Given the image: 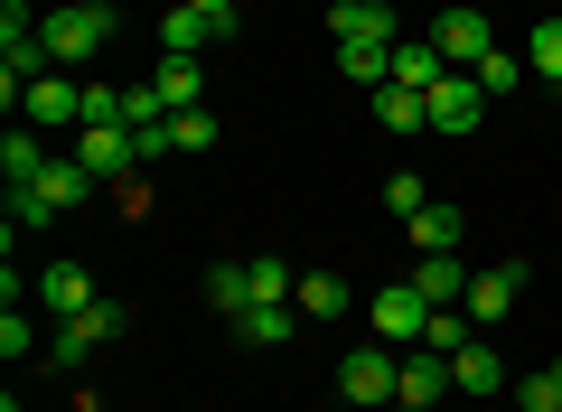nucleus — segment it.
<instances>
[{
	"label": "nucleus",
	"instance_id": "1",
	"mask_svg": "<svg viewBox=\"0 0 562 412\" xmlns=\"http://www.w3.org/2000/svg\"><path fill=\"white\" fill-rule=\"evenodd\" d=\"M38 38H47V57H57V66H85V57L113 47V10H103V0H57V10L38 20Z\"/></svg>",
	"mask_w": 562,
	"mask_h": 412
},
{
	"label": "nucleus",
	"instance_id": "2",
	"mask_svg": "<svg viewBox=\"0 0 562 412\" xmlns=\"http://www.w3.org/2000/svg\"><path fill=\"white\" fill-rule=\"evenodd\" d=\"M122 329H132V310H122V300H94V310L57 319V337H47V366H57V375H76L85 356H94V347H113Z\"/></svg>",
	"mask_w": 562,
	"mask_h": 412
},
{
	"label": "nucleus",
	"instance_id": "3",
	"mask_svg": "<svg viewBox=\"0 0 562 412\" xmlns=\"http://www.w3.org/2000/svg\"><path fill=\"white\" fill-rule=\"evenodd\" d=\"M366 319H375V337H384V347H403V356H413V347H422V329H431V300H422L413 281H384V291L366 300Z\"/></svg>",
	"mask_w": 562,
	"mask_h": 412
},
{
	"label": "nucleus",
	"instance_id": "4",
	"mask_svg": "<svg viewBox=\"0 0 562 412\" xmlns=\"http://www.w3.org/2000/svg\"><path fill=\"white\" fill-rule=\"evenodd\" d=\"M431 47H441V57L469 76L479 57H497V29H487V10H479V0H460V10H441V20H431Z\"/></svg>",
	"mask_w": 562,
	"mask_h": 412
},
{
	"label": "nucleus",
	"instance_id": "5",
	"mask_svg": "<svg viewBox=\"0 0 562 412\" xmlns=\"http://www.w3.org/2000/svg\"><path fill=\"white\" fill-rule=\"evenodd\" d=\"M338 393H347V403H394V393H403V347H357L338 366Z\"/></svg>",
	"mask_w": 562,
	"mask_h": 412
},
{
	"label": "nucleus",
	"instance_id": "6",
	"mask_svg": "<svg viewBox=\"0 0 562 412\" xmlns=\"http://www.w3.org/2000/svg\"><path fill=\"white\" fill-rule=\"evenodd\" d=\"M76 159L103 178V188H122V178L140 169V141H132V122H85V141H76Z\"/></svg>",
	"mask_w": 562,
	"mask_h": 412
},
{
	"label": "nucleus",
	"instance_id": "7",
	"mask_svg": "<svg viewBox=\"0 0 562 412\" xmlns=\"http://www.w3.org/2000/svg\"><path fill=\"white\" fill-rule=\"evenodd\" d=\"M422 103H431V132H479V113H487V85L450 66V76L431 85V94H422Z\"/></svg>",
	"mask_w": 562,
	"mask_h": 412
},
{
	"label": "nucleus",
	"instance_id": "8",
	"mask_svg": "<svg viewBox=\"0 0 562 412\" xmlns=\"http://www.w3.org/2000/svg\"><path fill=\"white\" fill-rule=\"evenodd\" d=\"M20 113H29V132H57V122H85V85L47 66V76H38V85L20 94Z\"/></svg>",
	"mask_w": 562,
	"mask_h": 412
},
{
	"label": "nucleus",
	"instance_id": "9",
	"mask_svg": "<svg viewBox=\"0 0 562 412\" xmlns=\"http://www.w3.org/2000/svg\"><path fill=\"white\" fill-rule=\"evenodd\" d=\"M516 291H525V263H487V272H469V300H460V310L479 319V329H497V319L516 310Z\"/></svg>",
	"mask_w": 562,
	"mask_h": 412
},
{
	"label": "nucleus",
	"instance_id": "10",
	"mask_svg": "<svg viewBox=\"0 0 562 412\" xmlns=\"http://www.w3.org/2000/svg\"><path fill=\"white\" fill-rule=\"evenodd\" d=\"M328 38H338V47H403L394 38V10H366V0H328Z\"/></svg>",
	"mask_w": 562,
	"mask_h": 412
},
{
	"label": "nucleus",
	"instance_id": "11",
	"mask_svg": "<svg viewBox=\"0 0 562 412\" xmlns=\"http://www.w3.org/2000/svg\"><path fill=\"white\" fill-rule=\"evenodd\" d=\"M206 47H225V29L206 10H188V0H169L160 10V57H206Z\"/></svg>",
	"mask_w": 562,
	"mask_h": 412
},
{
	"label": "nucleus",
	"instance_id": "12",
	"mask_svg": "<svg viewBox=\"0 0 562 412\" xmlns=\"http://www.w3.org/2000/svg\"><path fill=\"white\" fill-rule=\"evenodd\" d=\"M403 281H413V291L431 300V310H460V300H469V263H460V254H422Z\"/></svg>",
	"mask_w": 562,
	"mask_h": 412
},
{
	"label": "nucleus",
	"instance_id": "13",
	"mask_svg": "<svg viewBox=\"0 0 562 412\" xmlns=\"http://www.w3.org/2000/svg\"><path fill=\"white\" fill-rule=\"evenodd\" d=\"M38 300H47V310H57V319H76V310H94V272H85V263H47V272H38Z\"/></svg>",
	"mask_w": 562,
	"mask_h": 412
},
{
	"label": "nucleus",
	"instance_id": "14",
	"mask_svg": "<svg viewBox=\"0 0 562 412\" xmlns=\"http://www.w3.org/2000/svg\"><path fill=\"white\" fill-rule=\"evenodd\" d=\"M441 393H460V385H450V356L413 347V356H403V393H394V403H422V412H431Z\"/></svg>",
	"mask_w": 562,
	"mask_h": 412
},
{
	"label": "nucleus",
	"instance_id": "15",
	"mask_svg": "<svg viewBox=\"0 0 562 412\" xmlns=\"http://www.w3.org/2000/svg\"><path fill=\"white\" fill-rule=\"evenodd\" d=\"M235 329H244V347H291V337H301V310H291V300H254Z\"/></svg>",
	"mask_w": 562,
	"mask_h": 412
},
{
	"label": "nucleus",
	"instance_id": "16",
	"mask_svg": "<svg viewBox=\"0 0 562 412\" xmlns=\"http://www.w3.org/2000/svg\"><path fill=\"white\" fill-rule=\"evenodd\" d=\"M450 385H460V393H469V403H487V393H497V385H506V366H497V356H487V347H479V337H469V347H460V356H450Z\"/></svg>",
	"mask_w": 562,
	"mask_h": 412
},
{
	"label": "nucleus",
	"instance_id": "17",
	"mask_svg": "<svg viewBox=\"0 0 562 412\" xmlns=\"http://www.w3.org/2000/svg\"><path fill=\"white\" fill-rule=\"evenodd\" d=\"M441 76H450V57H441L431 38H413V47H394V76H384V85H413V94H431Z\"/></svg>",
	"mask_w": 562,
	"mask_h": 412
},
{
	"label": "nucleus",
	"instance_id": "18",
	"mask_svg": "<svg viewBox=\"0 0 562 412\" xmlns=\"http://www.w3.org/2000/svg\"><path fill=\"white\" fill-rule=\"evenodd\" d=\"M347 300H357V291H347L338 272H301V291H291V310H301V319H347Z\"/></svg>",
	"mask_w": 562,
	"mask_h": 412
},
{
	"label": "nucleus",
	"instance_id": "19",
	"mask_svg": "<svg viewBox=\"0 0 562 412\" xmlns=\"http://www.w3.org/2000/svg\"><path fill=\"white\" fill-rule=\"evenodd\" d=\"M460 235H469L460 207H422L413 216V254H460Z\"/></svg>",
	"mask_w": 562,
	"mask_h": 412
},
{
	"label": "nucleus",
	"instance_id": "20",
	"mask_svg": "<svg viewBox=\"0 0 562 412\" xmlns=\"http://www.w3.org/2000/svg\"><path fill=\"white\" fill-rule=\"evenodd\" d=\"M375 122L384 132H431V103H422L413 85H375Z\"/></svg>",
	"mask_w": 562,
	"mask_h": 412
},
{
	"label": "nucleus",
	"instance_id": "21",
	"mask_svg": "<svg viewBox=\"0 0 562 412\" xmlns=\"http://www.w3.org/2000/svg\"><path fill=\"white\" fill-rule=\"evenodd\" d=\"M150 85H160V103H169V113H198V103H206V76H198V57H169Z\"/></svg>",
	"mask_w": 562,
	"mask_h": 412
},
{
	"label": "nucleus",
	"instance_id": "22",
	"mask_svg": "<svg viewBox=\"0 0 562 412\" xmlns=\"http://www.w3.org/2000/svg\"><path fill=\"white\" fill-rule=\"evenodd\" d=\"M0 178H10V188L47 178V141H38V132H10V141H0Z\"/></svg>",
	"mask_w": 562,
	"mask_h": 412
},
{
	"label": "nucleus",
	"instance_id": "23",
	"mask_svg": "<svg viewBox=\"0 0 562 412\" xmlns=\"http://www.w3.org/2000/svg\"><path fill=\"white\" fill-rule=\"evenodd\" d=\"M206 310L244 319V310H254V272H244V263H216V272H206Z\"/></svg>",
	"mask_w": 562,
	"mask_h": 412
},
{
	"label": "nucleus",
	"instance_id": "24",
	"mask_svg": "<svg viewBox=\"0 0 562 412\" xmlns=\"http://www.w3.org/2000/svg\"><path fill=\"white\" fill-rule=\"evenodd\" d=\"M516 403H525V412H562V356H543V366L525 375V385H516Z\"/></svg>",
	"mask_w": 562,
	"mask_h": 412
},
{
	"label": "nucleus",
	"instance_id": "25",
	"mask_svg": "<svg viewBox=\"0 0 562 412\" xmlns=\"http://www.w3.org/2000/svg\"><path fill=\"white\" fill-rule=\"evenodd\" d=\"M169 151H188V159L216 151V113H206V103H198V113H169Z\"/></svg>",
	"mask_w": 562,
	"mask_h": 412
},
{
	"label": "nucleus",
	"instance_id": "26",
	"mask_svg": "<svg viewBox=\"0 0 562 412\" xmlns=\"http://www.w3.org/2000/svg\"><path fill=\"white\" fill-rule=\"evenodd\" d=\"M469 329H479L469 310H431V329H422V347H431V356H460V347H469Z\"/></svg>",
	"mask_w": 562,
	"mask_h": 412
},
{
	"label": "nucleus",
	"instance_id": "27",
	"mask_svg": "<svg viewBox=\"0 0 562 412\" xmlns=\"http://www.w3.org/2000/svg\"><path fill=\"white\" fill-rule=\"evenodd\" d=\"M525 66H535L543 85H562V20H543L535 38H525Z\"/></svg>",
	"mask_w": 562,
	"mask_h": 412
},
{
	"label": "nucleus",
	"instance_id": "28",
	"mask_svg": "<svg viewBox=\"0 0 562 412\" xmlns=\"http://www.w3.org/2000/svg\"><path fill=\"white\" fill-rule=\"evenodd\" d=\"M469 76H479V85H487V103H497V94H516V85L535 76V66H525V57H479Z\"/></svg>",
	"mask_w": 562,
	"mask_h": 412
},
{
	"label": "nucleus",
	"instance_id": "29",
	"mask_svg": "<svg viewBox=\"0 0 562 412\" xmlns=\"http://www.w3.org/2000/svg\"><path fill=\"white\" fill-rule=\"evenodd\" d=\"M384 207H394V216H403V225H413V216H422V207H431V188H422V178H413V169H394V178H384Z\"/></svg>",
	"mask_w": 562,
	"mask_h": 412
},
{
	"label": "nucleus",
	"instance_id": "30",
	"mask_svg": "<svg viewBox=\"0 0 562 412\" xmlns=\"http://www.w3.org/2000/svg\"><path fill=\"white\" fill-rule=\"evenodd\" d=\"M338 66L357 85H384V76H394V47H338Z\"/></svg>",
	"mask_w": 562,
	"mask_h": 412
},
{
	"label": "nucleus",
	"instance_id": "31",
	"mask_svg": "<svg viewBox=\"0 0 562 412\" xmlns=\"http://www.w3.org/2000/svg\"><path fill=\"white\" fill-rule=\"evenodd\" d=\"M38 38V10H29V0H0V47H29Z\"/></svg>",
	"mask_w": 562,
	"mask_h": 412
},
{
	"label": "nucleus",
	"instance_id": "32",
	"mask_svg": "<svg viewBox=\"0 0 562 412\" xmlns=\"http://www.w3.org/2000/svg\"><path fill=\"white\" fill-rule=\"evenodd\" d=\"M0 356H38V329L20 319V300H10V319H0Z\"/></svg>",
	"mask_w": 562,
	"mask_h": 412
},
{
	"label": "nucleus",
	"instance_id": "33",
	"mask_svg": "<svg viewBox=\"0 0 562 412\" xmlns=\"http://www.w3.org/2000/svg\"><path fill=\"white\" fill-rule=\"evenodd\" d=\"M85 122H122V85H103V76L85 85Z\"/></svg>",
	"mask_w": 562,
	"mask_h": 412
},
{
	"label": "nucleus",
	"instance_id": "34",
	"mask_svg": "<svg viewBox=\"0 0 562 412\" xmlns=\"http://www.w3.org/2000/svg\"><path fill=\"white\" fill-rule=\"evenodd\" d=\"M188 10H206V20H216L225 38H235V29H244V10H235V0H188Z\"/></svg>",
	"mask_w": 562,
	"mask_h": 412
},
{
	"label": "nucleus",
	"instance_id": "35",
	"mask_svg": "<svg viewBox=\"0 0 562 412\" xmlns=\"http://www.w3.org/2000/svg\"><path fill=\"white\" fill-rule=\"evenodd\" d=\"M384 412H422V403H384Z\"/></svg>",
	"mask_w": 562,
	"mask_h": 412
},
{
	"label": "nucleus",
	"instance_id": "36",
	"mask_svg": "<svg viewBox=\"0 0 562 412\" xmlns=\"http://www.w3.org/2000/svg\"><path fill=\"white\" fill-rule=\"evenodd\" d=\"M366 10H394V0H366Z\"/></svg>",
	"mask_w": 562,
	"mask_h": 412
},
{
	"label": "nucleus",
	"instance_id": "37",
	"mask_svg": "<svg viewBox=\"0 0 562 412\" xmlns=\"http://www.w3.org/2000/svg\"><path fill=\"white\" fill-rule=\"evenodd\" d=\"M0 412H20V403H0Z\"/></svg>",
	"mask_w": 562,
	"mask_h": 412
},
{
	"label": "nucleus",
	"instance_id": "38",
	"mask_svg": "<svg viewBox=\"0 0 562 412\" xmlns=\"http://www.w3.org/2000/svg\"><path fill=\"white\" fill-rule=\"evenodd\" d=\"M160 10H169V0H160Z\"/></svg>",
	"mask_w": 562,
	"mask_h": 412
},
{
	"label": "nucleus",
	"instance_id": "39",
	"mask_svg": "<svg viewBox=\"0 0 562 412\" xmlns=\"http://www.w3.org/2000/svg\"><path fill=\"white\" fill-rule=\"evenodd\" d=\"M553 94H562V85H553Z\"/></svg>",
	"mask_w": 562,
	"mask_h": 412
}]
</instances>
